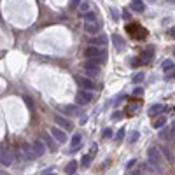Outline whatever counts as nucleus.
<instances>
[{
  "instance_id": "f257e3e1",
  "label": "nucleus",
  "mask_w": 175,
  "mask_h": 175,
  "mask_svg": "<svg viewBox=\"0 0 175 175\" xmlns=\"http://www.w3.org/2000/svg\"><path fill=\"white\" fill-rule=\"evenodd\" d=\"M147 165L151 166V170H154L156 173H163V158L158 147H149L147 149Z\"/></svg>"
},
{
  "instance_id": "f03ea898",
  "label": "nucleus",
  "mask_w": 175,
  "mask_h": 175,
  "mask_svg": "<svg viewBox=\"0 0 175 175\" xmlns=\"http://www.w3.org/2000/svg\"><path fill=\"white\" fill-rule=\"evenodd\" d=\"M84 56H86V60H98L100 63H103L107 60V52L103 49L96 48V46H88L84 49Z\"/></svg>"
},
{
  "instance_id": "7ed1b4c3",
  "label": "nucleus",
  "mask_w": 175,
  "mask_h": 175,
  "mask_svg": "<svg viewBox=\"0 0 175 175\" xmlns=\"http://www.w3.org/2000/svg\"><path fill=\"white\" fill-rule=\"evenodd\" d=\"M49 133L52 135V138L56 140L58 144H63V142H67V133H65L63 130H60L58 126H51Z\"/></svg>"
},
{
  "instance_id": "20e7f679",
  "label": "nucleus",
  "mask_w": 175,
  "mask_h": 175,
  "mask_svg": "<svg viewBox=\"0 0 175 175\" xmlns=\"http://www.w3.org/2000/svg\"><path fill=\"white\" fill-rule=\"evenodd\" d=\"M40 138H42V142L46 144V147H48L51 152H54V151H56V140L52 138V135L49 133V131L42 133V135H40Z\"/></svg>"
},
{
  "instance_id": "39448f33",
  "label": "nucleus",
  "mask_w": 175,
  "mask_h": 175,
  "mask_svg": "<svg viewBox=\"0 0 175 175\" xmlns=\"http://www.w3.org/2000/svg\"><path fill=\"white\" fill-rule=\"evenodd\" d=\"M93 100V93L88 91V89H81L77 93V103L79 105H88L89 102Z\"/></svg>"
},
{
  "instance_id": "423d86ee",
  "label": "nucleus",
  "mask_w": 175,
  "mask_h": 175,
  "mask_svg": "<svg viewBox=\"0 0 175 175\" xmlns=\"http://www.w3.org/2000/svg\"><path fill=\"white\" fill-rule=\"evenodd\" d=\"M54 121L58 122V126H61L63 130H67V131L74 130V124L70 122V119H67L65 116H61V114H56V116H54Z\"/></svg>"
},
{
  "instance_id": "0eeeda50",
  "label": "nucleus",
  "mask_w": 175,
  "mask_h": 175,
  "mask_svg": "<svg viewBox=\"0 0 175 175\" xmlns=\"http://www.w3.org/2000/svg\"><path fill=\"white\" fill-rule=\"evenodd\" d=\"M32 149H33L35 156H39V158H42L44 154H46V144L42 142V138L33 140V142H32Z\"/></svg>"
},
{
  "instance_id": "6e6552de",
  "label": "nucleus",
  "mask_w": 175,
  "mask_h": 175,
  "mask_svg": "<svg viewBox=\"0 0 175 175\" xmlns=\"http://www.w3.org/2000/svg\"><path fill=\"white\" fill-rule=\"evenodd\" d=\"M16 161V156H14L12 151H2V154H0V163L4 166H9L12 165V163Z\"/></svg>"
},
{
  "instance_id": "1a4fd4ad",
  "label": "nucleus",
  "mask_w": 175,
  "mask_h": 175,
  "mask_svg": "<svg viewBox=\"0 0 175 175\" xmlns=\"http://www.w3.org/2000/svg\"><path fill=\"white\" fill-rule=\"evenodd\" d=\"M77 84L81 86V89H88V91L95 88V81H91L89 77H77Z\"/></svg>"
},
{
  "instance_id": "9d476101",
  "label": "nucleus",
  "mask_w": 175,
  "mask_h": 175,
  "mask_svg": "<svg viewBox=\"0 0 175 175\" xmlns=\"http://www.w3.org/2000/svg\"><path fill=\"white\" fill-rule=\"evenodd\" d=\"M165 110H166L165 105H161V103H154V105H151V109L147 110V114H149V118H156L158 114L165 112Z\"/></svg>"
},
{
  "instance_id": "9b49d317",
  "label": "nucleus",
  "mask_w": 175,
  "mask_h": 175,
  "mask_svg": "<svg viewBox=\"0 0 175 175\" xmlns=\"http://www.w3.org/2000/svg\"><path fill=\"white\" fill-rule=\"evenodd\" d=\"M152 58H154V52H152V49H145L142 54H140V63H144V65H147V63H151L152 61Z\"/></svg>"
},
{
  "instance_id": "f8f14e48",
  "label": "nucleus",
  "mask_w": 175,
  "mask_h": 175,
  "mask_svg": "<svg viewBox=\"0 0 175 175\" xmlns=\"http://www.w3.org/2000/svg\"><path fill=\"white\" fill-rule=\"evenodd\" d=\"M81 142H82V135H79V133H77V135L72 137V142H70V151H68V152L74 154L75 151H77V147L81 145Z\"/></svg>"
},
{
  "instance_id": "ddd939ff",
  "label": "nucleus",
  "mask_w": 175,
  "mask_h": 175,
  "mask_svg": "<svg viewBox=\"0 0 175 175\" xmlns=\"http://www.w3.org/2000/svg\"><path fill=\"white\" fill-rule=\"evenodd\" d=\"M21 152H23V156L26 158V161H32V159H35V152H33V149H32V145H23L21 147Z\"/></svg>"
},
{
  "instance_id": "4468645a",
  "label": "nucleus",
  "mask_w": 175,
  "mask_h": 175,
  "mask_svg": "<svg viewBox=\"0 0 175 175\" xmlns=\"http://www.w3.org/2000/svg\"><path fill=\"white\" fill-rule=\"evenodd\" d=\"M100 65H102V63L98 60H84V63H82L84 70H100V68H98Z\"/></svg>"
},
{
  "instance_id": "2eb2a0df",
  "label": "nucleus",
  "mask_w": 175,
  "mask_h": 175,
  "mask_svg": "<svg viewBox=\"0 0 175 175\" xmlns=\"http://www.w3.org/2000/svg\"><path fill=\"white\" fill-rule=\"evenodd\" d=\"M84 30L88 32V33H91V35H95V33H98V32H100V25H98V23H86V25H84Z\"/></svg>"
},
{
  "instance_id": "dca6fc26",
  "label": "nucleus",
  "mask_w": 175,
  "mask_h": 175,
  "mask_svg": "<svg viewBox=\"0 0 175 175\" xmlns=\"http://www.w3.org/2000/svg\"><path fill=\"white\" fill-rule=\"evenodd\" d=\"M81 18L84 19V23H95L96 21V12L95 11H88V12L81 14Z\"/></svg>"
},
{
  "instance_id": "f3484780",
  "label": "nucleus",
  "mask_w": 175,
  "mask_h": 175,
  "mask_svg": "<svg viewBox=\"0 0 175 175\" xmlns=\"http://www.w3.org/2000/svg\"><path fill=\"white\" fill-rule=\"evenodd\" d=\"M61 112L65 114V116H77V109H75L74 105H63Z\"/></svg>"
},
{
  "instance_id": "a211bd4d",
  "label": "nucleus",
  "mask_w": 175,
  "mask_h": 175,
  "mask_svg": "<svg viewBox=\"0 0 175 175\" xmlns=\"http://www.w3.org/2000/svg\"><path fill=\"white\" fill-rule=\"evenodd\" d=\"M112 42H114V46H116V49H118V51H121V49L124 48V42H122L121 35H118V33L112 35Z\"/></svg>"
},
{
  "instance_id": "6ab92c4d",
  "label": "nucleus",
  "mask_w": 175,
  "mask_h": 175,
  "mask_svg": "<svg viewBox=\"0 0 175 175\" xmlns=\"http://www.w3.org/2000/svg\"><path fill=\"white\" fill-rule=\"evenodd\" d=\"M131 7L135 9L137 12H144L145 11V5H144L142 0H131Z\"/></svg>"
},
{
  "instance_id": "aec40b11",
  "label": "nucleus",
  "mask_w": 175,
  "mask_h": 175,
  "mask_svg": "<svg viewBox=\"0 0 175 175\" xmlns=\"http://www.w3.org/2000/svg\"><path fill=\"white\" fill-rule=\"evenodd\" d=\"M107 44V37H103V35H100V37H95V39H91V46H105Z\"/></svg>"
},
{
  "instance_id": "412c9836",
  "label": "nucleus",
  "mask_w": 175,
  "mask_h": 175,
  "mask_svg": "<svg viewBox=\"0 0 175 175\" xmlns=\"http://www.w3.org/2000/svg\"><path fill=\"white\" fill-rule=\"evenodd\" d=\"M161 70H163V72H166V74L172 72V70H173V61H172V60H165L161 63Z\"/></svg>"
},
{
  "instance_id": "4be33fe9",
  "label": "nucleus",
  "mask_w": 175,
  "mask_h": 175,
  "mask_svg": "<svg viewBox=\"0 0 175 175\" xmlns=\"http://www.w3.org/2000/svg\"><path fill=\"white\" fill-rule=\"evenodd\" d=\"M75 170H77V161H70L68 165H67V168H65V173L67 175H74Z\"/></svg>"
},
{
  "instance_id": "5701e85b",
  "label": "nucleus",
  "mask_w": 175,
  "mask_h": 175,
  "mask_svg": "<svg viewBox=\"0 0 175 175\" xmlns=\"http://www.w3.org/2000/svg\"><path fill=\"white\" fill-rule=\"evenodd\" d=\"M165 122H166V118H165V116H161V118H158L156 121L152 122V126L156 128V130H159V128H163V126H165Z\"/></svg>"
},
{
  "instance_id": "b1692460",
  "label": "nucleus",
  "mask_w": 175,
  "mask_h": 175,
  "mask_svg": "<svg viewBox=\"0 0 175 175\" xmlns=\"http://www.w3.org/2000/svg\"><path fill=\"white\" fill-rule=\"evenodd\" d=\"M91 159H93V154L91 152L86 154V156H82V159H81V165H82L84 168H88V166H89V163H91Z\"/></svg>"
},
{
  "instance_id": "393cba45",
  "label": "nucleus",
  "mask_w": 175,
  "mask_h": 175,
  "mask_svg": "<svg viewBox=\"0 0 175 175\" xmlns=\"http://www.w3.org/2000/svg\"><path fill=\"white\" fill-rule=\"evenodd\" d=\"M172 133H173V131H172V128H165V130H161V133H159V137H161V138H165V140H168V138H172Z\"/></svg>"
},
{
  "instance_id": "a878e982",
  "label": "nucleus",
  "mask_w": 175,
  "mask_h": 175,
  "mask_svg": "<svg viewBox=\"0 0 175 175\" xmlns=\"http://www.w3.org/2000/svg\"><path fill=\"white\" fill-rule=\"evenodd\" d=\"M23 102L26 103V107H28V110H33V100H32L28 95H23Z\"/></svg>"
},
{
  "instance_id": "bb28decb",
  "label": "nucleus",
  "mask_w": 175,
  "mask_h": 175,
  "mask_svg": "<svg viewBox=\"0 0 175 175\" xmlns=\"http://www.w3.org/2000/svg\"><path fill=\"white\" fill-rule=\"evenodd\" d=\"M138 137H140V133H138V131H131V133H130V137H128V142H130V144H135L137 140H138Z\"/></svg>"
},
{
  "instance_id": "cd10ccee",
  "label": "nucleus",
  "mask_w": 175,
  "mask_h": 175,
  "mask_svg": "<svg viewBox=\"0 0 175 175\" xmlns=\"http://www.w3.org/2000/svg\"><path fill=\"white\" fill-rule=\"evenodd\" d=\"M144 77H145V75H144V72H137V74L133 75V82H135V84L142 82V81H144Z\"/></svg>"
},
{
  "instance_id": "c85d7f7f",
  "label": "nucleus",
  "mask_w": 175,
  "mask_h": 175,
  "mask_svg": "<svg viewBox=\"0 0 175 175\" xmlns=\"http://www.w3.org/2000/svg\"><path fill=\"white\" fill-rule=\"evenodd\" d=\"M112 135H114L112 128H105V130L102 131V137H103V138H112Z\"/></svg>"
},
{
  "instance_id": "c756f323",
  "label": "nucleus",
  "mask_w": 175,
  "mask_h": 175,
  "mask_svg": "<svg viewBox=\"0 0 175 175\" xmlns=\"http://www.w3.org/2000/svg\"><path fill=\"white\" fill-rule=\"evenodd\" d=\"M88 9H89V2H88V0H82V4H81V7H79V11H81V14L88 12Z\"/></svg>"
},
{
  "instance_id": "7c9ffc66",
  "label": "nucleus",
  "mask_w": 175,
  "mask_h": 175,
  "mask_svg": "<svg viewBox=\"0 0 175 175\" xmlns=\"http://www.w3.org/2000/svg\"><path fill=\"white\" fill-rule=\"evenodd\" d=\"M135 112H138V105H133V103H131L130 107H128V114L131 116V114H135Z\"/></svg>"
},
{
  "instance_id": "2f4dec72",
  "label": "nucleus",
  "mask_w": 175,
  "mask_h": 175,
  "mask_svg": "<svg viewBox=\"0 0 175 175\" xmlns=\"http://www.w3.org/2000/svg\"><path fill=\"white\" fill-rule=\"evenodd\" d=\"M122 137H124V130H122V128H121V130L118 131V137H116V142H121V140H122Z\"/></svg>"
},
{
  "instance_id": "473e14b6",
  "label": "nucleus",
  "mask_w": 175,
  "mask_h": 175,
  "mask_svg": "<svg viewBox=\"0 0 175 175\" xmlns=\"http://www.w3.org/2000/svg\"><path fill=\"white\" fill-rule=\"evenodd\" d=\"M133 95H135V96H142V95H144V89H142V88H135V89H133Z\"/></svg>"
},
{
  "instance_id": "72a5a7b5",
  "label": "nucleus",
  "mask_w": 175,
  "mask_h": 175,
  "mask_svg": "<svg viewBox=\"0 0 175 175\" xmlns=\"http://www.w3.org/2000/svg\"><path fill=\"white\" fill-rule=\"evenodd\" d=\"M172 79H175V70H172V72H168L165 77V81H172Z\"/></svg>"
},
{
  "instance_id": "f704fd0d",
  "label": "nucleus",
  "mask_w": 175,
  "mask_h": 175,
  "mask_svg": "<svg viewBox=\"0 0 175 175\" xmlns=\"http://www.w3.org/2000/svg\"><path fill=\"white\" fill-rule=\"evenodd\" d=\"M137 165V159H130L128 161V165H126V170H130V168H133V166Z\"/></svg>"
},
{
  "instance_id": "c9c22d12",
  "label": "nucleus",
  "mask_w": 175,
  "mask_h": 175,
  "mask_svg": "<svg viewBox=\"0 0 175 175\" xmlns=\"http://www.w3.org/2000/svg\"><path fill=\"white\" fill-rule=\"evenodd\" d=\"M163 151H165V156H166V159H168V161H173V156H172V154H170V151H168V149H163Z\"/></svg>"
},
{
  "instance_id": "e433bc0d",
  "label": "nucleus",
  "mask_w": 175,
  "mask_h": 175,
  "mask_svg": "<svg viewBox=\"0 0 175 175\" xmlns=\"http://www.w3.org/2000/svg\"><path fill=\"white\" fill-rule=\"evenodd\" d=\"M79 2H82V0H70V7L74 9V7H77L79 5Z\"/></svg>"
},
{
  "instance_id": "4c0bfd02",
  "label": "nucleus",
  "mask_w": 175,
  "mask_h": 175,
  "mask_svg": "<svg viewBox=\"0 0 175 175\" xmlns=\"http://www.w3.org/2000/svg\"><path fill=\"white\" fill-rule=\"evenodd\" d=\"M121 116H122V114L118 110V112H114V114H112V119H119V118H121Z\"/></svg>"
},
{
  "instance_id": "58836bf2",
  "label": "nucleus",
  "mask_w": 175,
  "mask_h": 175,
  "mask_svg": "<svg viewBox=\"0 0 175 175\" xmlns=\"http://www.w3.org/2000/svg\"><path fill=\"white\" fill-rule=\"evenodd\" d=\"M122 18H124V19H130V18H131V14L128 12V11H124V12H122Z\"/></svg>"
},
{
  "instance_id": "ea45409f",
  "label": "nucleus",
  "mask_w": 175,
  "mask_h": 175,
  "mask_svg": "<svg viewBox=\"0 0 175 175\" xmlns=\"http://www.w3.org/2000/svg\"><path fill=\"white\" fill-rule=\"evenodd\" d=\"M137 65H140V60H131V67H135L137 68Z\"/></svg>"
},
{
  "instance_id": "a19ab883",
  "label": "nucleus",
  "mask_w": 175,
  "mask_h": 175,
  "mask_svg": "<svg viewBox=\"0 0 175 175\" xmlns=\"http://www.w3.org/2000/svg\"><path fill=\"white\" fill-rule=\"evenodd\" d=\"M168 33H170L172 37H173V39H175V26H172L170 30H168Z\"/></svg>"
},
{
  "instance_id": "79ce46f5",
  "label": "nucleus",
  "mask_w": 175,
  "mask_h": 175,
  "mask_svg": "<svg viewBox=\"0 0 175 175\" xmlns=\"http://www.w3.org/2000/svg\"><path fill=\"white\" fill-rule=\"evenodd\" d=\"M0 175H9V173H7L5 170H0Z\"/></svg>"
},
{
  "instance_id": "37998d69",
  "label": "nucleus",
  "mask_w": 175,
  "mask_h": 175,
  "mask_svg": "<svg viewBox=\"0 0 175 175\" xmlns=\"http://www.w3.org/2000/svg\"><path fill=\"white\" fill-rule=\"evenodd\" d=\"M172 131L175 133V121H173V124H172Z\"/></svg>"
},
{
  "instance_id": "c03bdc74",
  "label": "nucleus",
  "mask_w": 175,
  "mask_h": 175,
  "mask_svg": "<svg viewBox=\"0 0 175 175\" xmlns=\"http://www.w3.org/2000/svg\"><path fill=\"white\" fill-rule=\"evenodd\" d=\"M44 175H56V173H51V172H46Z\"/></svg>"
},
{
  "instance_id": "a18cd8bd",
  "label": "nucleus",
  "mask_w": 175,
  "mask_h": 175,
  "mask_svg": "<svg viewBox=\"0 0 175 175\" xmlns=\"http://www.w3.org/2000/svg\"><path fill=\"white\" fill-rule=\"evenodd\" d=\"M0 154H2V151H0Z\"/></svg>"
},
{
  "instance_id": "49530a36",
  "label": "nucleus",
  "mask_w": 175,
  "mask_h": 175,
  "mask_svg": "<svg viewBox=\"0 0 175 175\" xmlns=\"http://www.w3.org/2000/svg\"><path fill=\"white\" fill-rule=\"evenodd\" d=\"M173 52H175V51H173Z\"/></svg>"
}]
</instances>
